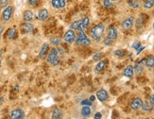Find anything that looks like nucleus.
I'll list each match as a JSON object with an SVG mask.
<instances>
[{
  "label": "nucleus",
  "mask_w": 154,
  "mask_h": 119,
  "mask_svg": "<svg viewBox=\"0 0 154 119\" xmlns=\"http://www.w3.org/2000/svg\"><path fill=\"white\" fill-rule=\"evenodd\" d=\"M105 30V27L102 24H99V25H96L91 29L90 30V36L93 40H96V41H99L100 38L102 37V35L104 33Z\"/></svg>",
  "instance_id": "nucleus-1"
},
{
  "label": "nucleus",
  "mask_w": 154,
  "mask_h": 119,
  "mask_svg": "<svg viewBox=\"0 0 154 119\" xmlns=\"http://www.w3.org/2000/svg\"><path fill=\"white\" fill-rule=\"evenodd\" d=\"M46 62L51 64L52 66H56L59 64L60 62V57H59V52L55 47H53L51 50L49 54L47 55L46 57Z\"/></svg>",
  "instance_id": "nucleus-2"
},
{
  "label": "nucleus",
  "mask_w": 154,
  "mask_h": 119,
  "mask_svg": "<svg viewBox=\"0 0 154 119\" xmlns=\"http://www.w3.org/2000/svg\"><path fill=\"white\" fill-rule=\"evenodd\" d=\"M76 43L78 46H89L91 45V40H89L83 31H79L78 36H76L75 40Z\"/></svg>",
  "instance_id": "nucleus-3"
},
{
  "label": "nucleus",
  "mask_w": 154,
  "mask_h": 119,
  "mask_svg": "<svg viewBox=\"0 0 154 119\" xmlns=\"http://www.w3.org/2000/svg\"><path fill=\"white\" fill-rule=\"evenodd\" d=\"M13 13V8L11 6H7L2 11V20L3 21H5V22L9 21V20L11 18Z\"/></svg>",
  "instance_id": "nucleus-4"
},
{
  "label": "nucleus",
  "mask_w": 154,
  "mask_h": 119,
  "mask_svg": "<svg viewBox=\"0 0 154 119\" xmlns=\"http://www.w3.org/2000/svg\"><path fill=\"white\" fill-rule=\"evenodd\" d=\"M63 40L67 43H74L75 40H76L75 30H73V29L67 30L66 32H65V34H64V36H63Z\"/></svg>",
  "instance_id": "nucleus-5"
},
{
  "label": "nucleus",
  "mask_w": 154,
  "mask_h": 119,
  "mask_svg": "<svg viewBox=\"0 0 154 119\" xmlns=\"http://www.w3.org/2000/svg\"><path fill=\"white\" fill-rule=\"evenodd\" d=\"M25 117V113L21 109H14L10 113L11 119H23Z\"/></svg>",
  "instance_id": "nucleus-6"
},
{
  "label": "nucleus",
  "mask_w": 154,
  "mask_h": 119,
  "mask_svg": "<svg viewBox=\"0 0 154 119\" xmlns=\"http://www.w3.org/2000/svg\"><path fill=\"white\" fill-rule=\"evenodd\" d=\"M96 97H98V99L100 102L106 101L107 99L109 98V94H108V92L105 89H99L98 92H96Z\"/></svg>",
  "instance_id": "nucleus-7"
},
{
  "label": "nucleus",
  "mask_w": 154,
  "mask_h": 119,
  "mask_svg": "<svg viewBox=\"0 0 154 119\" xmlns=\"http://www.w3.org/2000/svg\"><path fill=\"white\" fill-rule=\"evenodd\" d=\"M142 104H143V100H142L140 97H135L132 99V101L131 103V108L133 111H137L141 108Z\"/></svg>",
  "instance_id": "nucleus-8"
},
{
  "label": "nucleus",
  "mask_w": 154,
  "mask_h": 119,
  "mask_svg": "<svg viewBox=\"0 0 154 119\" xmlns=\"http://www.w3.org/2000/svg\"><path fill=\"white\" fill-rule=\"evenodd\" d=\"M123 75L126 78H131L133 77V75H134V68H133V66L132 65H128L126 68L124 69Z\"/></svg>",
  "instance_id": "nucleus-9"
},
{
  "label": "nucleus",
  "mask_w": 154,
  "mask_h": 119,
  "mask_svg": "<svg viewBox=\"0 0 154 119\" xmlns=\"http://www.w3.org/2000/svg\"><path fill=\"white\" fill-rule=\"evenodd\" d=\"M21 29H22L24 33H30V32H31L32 30H33L34 27H33V25H32L31 23L26 22V23H24L23 25L21 26Z\"/></svg>",
  "instance_id": "nucleus-10"
},
{
  "label": "nucleus",
  "mask_w": 154,
  "mask_h": 119,
  "mask_svg": "<svg viewBox=\"0 0 154 119\" xmlns=\"http://www.w3.org/2000/svg\"><path fill=\"white\" fill-rule=\"evenodd\" d=\"M133 21H134V18L133 17H129L126 20H124L122 23V27L124 29H131V27L133 25Z\"/></svg>",
  "instance_id": "nucleus-11"
},
{
  "label": "nucleus",
  "mask_w": 154,
  "mask_h": 119,
  "mask_svg": "<svg viewBox=\"0 0 154 119\" xmlns=\"http://www.w3.org/2000/svg\"><path fill=\"white\" fill-rule=\"evenodd\" d=\"M48 49H49V46H48V43H43V46L41 47V50H40V52H39V58L44 59V57H46Z\"/></svg>",
  "instance_id": "nucleus-12"
},
{
  "label": "nucleus",
  "mask_w": 154,
  "mask_h": 119,
  "mask_svg": "<svg viewBox=\"0 0 154 119\" xmlns=\"http://www.w3.org/2000/svg\"><path fill=\"white\" fill-rule=\"evenodd\" d=\"M48 10L46 9H42L39 10L38 13V19L40 21H44V20H46L48 18Z\"/></svg>",
  "instance_id": "nucleus-13"
},
{
  "label": "nucleus",
  "mask_w": 154,
  "mask_h": 119,
  "mask_svg": "<svg viewBox=\"0 0 154 119\" xmlns=\"http://www.w3.org/2000/svg\"><path fill=\"white\" fill-rule=\"evenodd\" d=\"M107 37L112 39L113 41L117 38V30H116L115 27H109V29H108V36Z\"/></svg>",
  "instance_id": "nucleus-14"
},
{
  "label": "nucleus",
  "mask_w": 154,
  "mask_h": 119,
  "mask_svg": "<svg viewBox=\"0 0 154 119\" xmlns=\"http://www.w3.org/2000/svg\"><path fill=\"white\" fill-rule=\"evenodd\" d=\"M23 18L25 22H30L34 19V14L31 10H26L23 14Z\"/></svg>",
  "instance_id": "nucleus-15"
},
{
  "label": "nucleus",
  "mask_w": 154,
  "mask_h": 119,
  "mask_svg": "<svg viewBox=\"0 0 154 119\" xmlns=\"http://www.w3.org/2000/svg\"><path fill=\"white\" fill-rule=\"evenodd\" d=\"M89 24H90V19H89V17L83 18L82 24H80V27H79V31H83V30H85L86 29H88Z\"/></svg>",
  "instance_id": "nucleus-16"
},
{
  "label": "nucleus",
  "mask_w": 154,
  "mask_h": 119,
  "mask_svg": "<svg viewBox=\"0 0 154 119\" xmlns=\"http://www.w3.org/2000/svg\"><path fill=\"white\" fill-rule=\"evenodd\" d=\"M52 119H60L63 117V112L60 108H55L52 112Z\"/></svg>",
  "instance_id": "nucleus-17"
},
{
  "label": "nucleus",
  "mask_w": 154,
  "mask_h": 119,
  "mask_svg": "<svg viewBox=\"0 0 154 119\" xmlns=\"http://www.w3.org/2000/svg\"><path fill=\"white\" fill-rule=\"evenodd\" d=\"M143 62H144V60H142V61L136 62L135 66L133 67V68H134V72L137 75H141L142 73H143Z\"/></svg>",
  "instance_id": "nucleus-18"
},
{
  "label": "nucleus",
  "mask_w": 154,
  "mask_h": 119,
  "mask_svg": "<svg viewBox=\"0 0 154 119\" xmlns=\"http://www.w3.org/2000/svg\"><path fill=\"white\" fill-rule=\"evenodd\" d=\"M80 113H82V116L83 117H89L91 116V113H92L90 106H82Z\"/></svg>",
  "instance_id": "nucleus-19"
},
{
  "label": "nucleus",
  "mask_w": 154,
  "mask_h": 119,
  "mask_svg": "<svg viewBox=\"0 0 154 119\" xmlns=\"http://www.w3.org/2000/svg\"><path fill=\"white\" fill-rule=\"evenodd\" d=\"M106 64H107V62L106 61H99L98 62V64L96 65L95 71H96V72H100V71L104 70V68L106 67Z\"/></svg>",
  "instance_id": "nucleus-20"
},
{
  "label": "nucleus",
  "mask_w": 154,
  "mask_h": 119,
  "mask_svg": "<svg viewBox=\"0 0 154 119\" xmlns=\"http://www.w3.org/2000/svg\"><path fill=\"white\" fill-rule=\"evenodd\" d=\"M146 66L148 68H153L154 67V56H148L147 59H145Z\"/></svg>",
  "instance_id": "nucleus-21"
},
{
  "label": "nucleus",
  "mask_w": 154,
  "mask_h": 119,
  "mask_svg": "<svg viewBox=\"0 0 154 119\" xmlns=\"http://www.w3.org/2000/svg\"><path fill=\"white\" fill-rule=\"evenodd\" d=\"M16 33H17V31H16L15 27H11L9 30H8V35L7 37L9 40H13L16 37Z\"/></svg>",
  "instance_id": "nucleus-22"
},
{
  "label": "nucleus",
  "mask_w": 154,
  "mask_h": 119,
  "mask_svg": "<svg viewBox=\"0 0 154 119\" xmlns=\"http://www.w3.org/2000/svg\"><path fill=\"white\" fill-rule=\"evenodd\" d=\"M82 22V19L80 20H77V21L73 22L71 25H70V29H73V30H79V27H80V24Z\"/></svg>",
  "instance_id": "nucleus-23"
},
{
  "label": "nucleus",
  "mask_w": 154,
  "mask_h": 119,
  "mask_svg": "<svg viewBox=\"0 0 154 119\" xmlns=\"http://www.w3.org/2000/svg\"><path fill=\"white\" fill-rule=\"evenodd\" d=\"M152 108H153V105L151 104L150 102L149 103H143L142 106H141V109L143 111H145V112H150V111L152 110Z\"/></svg>",
  "instance_id": "nucleus-24"
},
{
  "label": "nucleus",
  "mask_w": 154,
  "mask_h": 119,
  "mask_svg": "<svg viewBox=\"0 0 154 119\" xmlns=\"http://www.w3.org/2000/svg\"><path fill=\"white\" fill-rule=\"evenodd\" d=\"M126 54H127V52L125 50H123V49H117V50L115 51V52H113V55H115V56L119 57V58L124 57Z\"/></svg>",
  "instance_id": "nucleus-25"
},
{
  "label": "nucleus",
  "mask_w": 154,
  "mask_h": 119,
  "mask_svg": "<svg viewBox=\"0 0 154 119\" xmlns=\"http://www.w3.org/2000/svg\"><path fill=\"white\" fill-rule=\"evenodd\" d=\"M154 6V0H145L144 8L145 9H151Z\"/></svg>",
  "instance_id": "nucleus-26"
},
{
  "label": "nucleus",
  "mask_w": 154,
  "mask_h": 119,
  "mask_svg": "<svg viewBox=\"0 0 154 119\" xmlns=\"http://www.w3.org/2000/svg\"><path fill=\"white\" fill-rule=\"evenodd\" d=\"M102 4L106 9H112L113 7V1H111V0H102Z\"/></svg>",
  "instance_id": "nucleus-27"
},
{
  "label": "nucleus",
  "mask_w": 154,
  "mask_h": 119,
  "mask_svg": "<svg viewBox=\"0 0 154 119\" xmlns=\"http://www.w3.org/2000/svg\"><path fill=\"white\" fill-rule=\"evenodd\" d=\"M50 43L54 46H60L62 43V41H60V39L59 37H53L50 39Z\"/></svg>",
  "instance_id": "nucleus-28"
},
{
  "label": "nucleus",
  "mask_w": 154,
  "mask_h": 119,
  "mask_svg": "<svg viewBox=\"0 0 154 119\" xmlns=\"http://www.w3.org/2000/svg\"><path fill=\"white\" fill-rule=\"evenodd\" d=\"M128 4H129V7L133 8V9H136V8H138V7H139L138 2L135 1V0H129V1H128Z\"/></svg>",
  "instance_id": "nucleus-29"
},
{
  "label": "nucleus",
  "mask_w": 154,
  "mask_h": 119,
  "mask_svg": "<svg viewBox=\"0 0 154 119\" xmlns=\"http://www.w3.org/2000/svg\"><path fill=\"white\" fill-rule=\"evenodd\" d=\"M51 4L53 8L55 9H60V0H51Z\"/></svg>",
  "instance_id": "nucleus-30"
},
{
  "label": "nucleus",
  "mask_w": 154,
  "mask_h": 119,
  "mask_svg": "<svg viewBox=\"0 0 154 119\" xmlns=\"http://www.w3.org/2000/svg\"><path fill=\"white\" fill-rule=\"evenodd\" d=\"M101 57H102V53H101V52H96V53H95L94 55H93V61L98 62L101 59Z\"/></svg>",
  "instance_id": "nucleus-31"
},
{
  "label": "nucleus",
  "mask_w": 154,
  "mask_h": 119,
  "mask_svg": "<svg viewBox=\"0 0 154 119\" xmlns=\"http://www.w3.org/2000/svg\"><path fill=\"white\" fill-rule=\"evenodd\" d=\"M80 104H82V106H92L93 102L90 100V99H83V100L80 102Z\"/></svg>",
  "instance_id": "nucleus-32"
},
{
  "label": "nucleus",
  "mask_w": 154,
  "mask_h": 119,
  "mask_svg": "<svg viewBox=\"0 0 154 119\" xmlns=\"http://www.w3.org/2000/svg\"><path fill=\"white\" fill-rule=\"evenodd\" d=\"M144 25V22H143V19H142L141 17H139L138 19L136 20V27L137 29H140V27H142Z\"/></svg>",
  "instance_id": "nucleus-33"
},
{
  "label": "nucleus",
  "mask_w": 154,
  "mask_h": 119,
  "mask_svg": "<svg viewBox=\"0 0 154 119\" xmlns=\"http://www.w3.org/2000/svg\"><path fill=\"white\" fill-rule=\"evenodd\" d=\"M8 4H9L8 0H0V8H1V9H5L8 6Z\"/></svg>",
  "instance_id": "nucleus-34"
},
{
  "label": "nucleus",
  "mask_w": 154,
  "mask_h": 119,
  "mask_svg": "<svg viewBox=\"0 0 154 119\" xmlns=\"http://www.w3.org/2000/svg\"><path fill=\"white\" fill-rule=\"evenodd\" d=\"M104 43L106 46H111L112 43H113V40L110 39L109 37H106V38H105V40H104Z\"/></svg>",
  "instance_id": "nucleus-35"
},
{
  "label": "nucleus",
  "mask_w": 154,
  "mask_h": 119,
  "mask_svg": "<svg viewBox=\"0 0 154 119\" xmlns=\"http://www.w3.org/2000/svg\"><path fill=\"white\" fill-rule=\"evenodd\" d=\"M27 3H28V5L34 7V6H37L38 0H27Z\"/></svg>",
  "instance_id": "nucleus-36"
},
{
  "label": "nucleus",
  "mask_w": 154,
  "mask_h": 119,
  "mask_svg": "<svg viewBox=\"0 0 154 119\" xmlns=\"http://www.w3.org/2000/svg\"><path fill=\"white\" fill-rule=\"evenodd\" d=\"M141 46V43H140V42H134V43H132V48L133 49H137V48H138V47Z\"/></svg>",
  "instance_id": "nucleus-37"
},
{
  "label": "nucleus",
  "mask_w": 154,
  "mask_h": 119,
  "mask_svg": "<svg viewBox=\"0 0 154 119\" xmlns=\"http://www.w3.org/2000/svg\"><path fill=\"white\" fill-rule=\"evenodd\" d=\"M144 48H145V46H142V45H141V46H140L138 47V48H137V49H136V54H137V55H139V54H140V53L142 52V51H143V50H144Z\"/></svg>",
  "instance_id": "nucleus-38"
},
{
  "label": "nucleus",
  "mask_w": 154,
  "mask_h": 119,
  "mask_svg": "<svg viewBox=\"0 0 154 119\" xmlns=\"http://www.w3.org/2000/svg\"><path fill=\"white\" fill-rule=\"evenodd\" d=\"M66 2L67 0H60V8H64L66 6Z\"/></svg>",
  "instance_id": "nucleus-39"
},
{
  "label": "nucleus",
  "mask_w": 154,
  "mask_h": 119,
  "mask_svg": "<svg viewBox=\"0 0 154 119\" xmlns=\"http://www.w3.org/2000/svg\"><path fill=\"white\" fill-rule=\"evenodd\" d=\"M94 118L95 119H101L102 118V114H101V113H96Z\"/></svg>",
  "instance_id": "nucleus-40"
},
{
  "label": "nucleus",
  "mask_w": 154,
  "mask_h": 119,
  "mask_svg": "<svg viewBox=\"0 0 154 119\" xmlns=\"http://www.w3.org/2000/svg\"><path fill=\"white\" fill-rule=\"evenodd\" d=\"M149 102H150L152 105H154V94H151L150 97H149Z\"/></svg>",
  "instance_id": "nucleus-41"
},
{
  "label": "nucleus",
  "mask_w": 154,
  "mask_h": 119,
  "mask_svg": "<svg viewBox=\"0 0 154 119\" xmlns=\"http://www.w3.org/2000/svg\"><path fill=\"white\" fill-rule=\"evenodd\" d=\"M13 91H14L15 93H17L18 91H19V86H18L17 84H16V85L14 86V90H13Z\"/></svg>",
  "instance_id": "nucleus-42"
},
{
  "label": "nucleus",
  "mask_w": 154,
  "mask_h": 119,
  "mask_svg": "<svg viewBox=\"0 0 154 119\" xmlns=\"http://www.w3.org/2000/svg\"><path fill=\"white\" fill-rule=\"evenodd\" d=\"M3 30H4V27H3L2 26H0V37H1V35H2Z\"/></svg>",
  "instance_id": "nucleus-43"
},
{
  "label": "nucleus",
  "mask_w": 154,
  "mask_h": 119,
  "mask_svg": "<svg viewBox=\"0 0 154 119\" xmlns=\"http://www.w3.org/2000/svg\"><path fill=\"white\" fill-rule=\"evenodd\" d=\"M3 102H4V97L0 96V105H2Z\"/></svg>",
  "instance_id": "nucleus-44"
},
{
  "label": "nucleus",
  "mask_w": 154,
  "mask_h": 119,
  "mask_svg": "<svg viewBox=\"0 0 154 119\" xmlns=\"http://www.w3.org/2000/svg\"><path fill=\"white\" fill-rule=\"evenodd\" d=\"M89 99H90V100L93 102V101H94L95 99H96V97H95V96H91V97H90V98H89Z\"/></svg>",
  "instance_id": "nucleus-45"
},
{
  "label": "nucleus",
  "mask_w": 154,
  "mask_h": 119,
  "mask_svg": "<svg viewBox=\"0 0 154 119\" xmlns=\"http://www.w3.org/2000/svg\"><path fill=\"white\" fill-rule=\"evenodd\" d=\"M2 55H3V51H2V50H0V58L2 57Z\"/></svg>",
  "instance_id": "nucleus-46"
},
{
  "label": "nucleus",
  "mask_w": 154,
  "mask_h": 119,
  "mask_svg": "<svg viewBox=\"0 0 154 119\" xmlns=\"http://www.w3.org/2000/svg\"><path fill=\"white\" fill-rule=\"evenodd\" d=\"M0 67H1V60H0Z\"/></svg>",
  "instance_id": "nucleus-47"
},
{
  "label": "nucleus",
  "mask_w": 154,
  "mask_h": 119,
  "mask_svg": "<svg viewBox=\"0 0 154 119\" xmlns=\"http://www.w3.org/2000/svg\"><path fill=\"white\" fill-rule=\"evenodd\" d=\"M111 1H117V0H111Z\"/></svg>",
  "instance_id": "nucleus-48"
},
{
  "label": "nucleus",
  "mask_w": 154,
  "mask_h": 119,
  "mask_svg": "<svg viewBox=\"0 0 154 119\" xmlns=\"http://www.w3.org/2000/svg\"><path fill=\"white\" fill-rule=\"evenodd\" d=\"M153 29H154V23H153Z\"/></svg>",
  "instance_id": "nucleus-49"
},
{
  "label": "nucleus",
  "mask_w": 154,
  "mask_h": 119,
  "mask_svg": "<svg viewBox=\"0 0 154 119\" xmlns=\"http://www.w3.org/2000/svg\"><path fill=\"white\" fill-rule=\"evenodd\" d=\"M153 89H154V86H153Z\"/></svg>",
  "instance_id": "nucleus-50"
}]
</instances>
